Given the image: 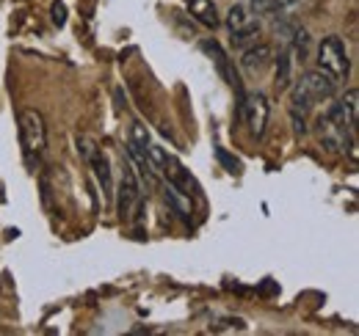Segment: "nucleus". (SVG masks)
<instances>
[{
  "label": "nucleus",
  "instance_id": "nucleus-14",
  "mask_svg": "<svg viewBox=\"0 0 359 336\" xmlns=\"http://www.w3.org/2000/svg\"><path fill=\"white\" fill-rule=\"evenodd\" d=\"M257 36H260V25H257V22H252V25H246L243 31L232 34V42L241 47V44H246V42H257Z\"/></svg>",
  "mask_w": 359,
  "mask_h": 336
},
{
  "label": "nucleus",
  "instance_id": "nucleus-16",
  "mask_svg": "<svg viewBox=\"0 0 359 336\" xmlns=\"http://www.w3.org/2000/svg\"><path fill=\"white\" fill-rule=\"evenodd\" d=\"M50 17H53V25H58V28H61V25L67 22V6H64L61 0H55V3H53V8H50Z\"/></svg>",
  "mask_w": 359,
  "mask_h": 336
},
{
  "label": "nucleus",
  "instance_id": "nucleus-9",
  "mask_svg": "<svg viewBox=\"0 0 359 336\" xmlns=\"http://www.w3.org/2000/svg\"><path fill=\"white\" fill-rule=\"evenodd\" d=\"M166 202H169V204L177 210V215L185 220V223H191V202L185 199V193H182L180 188H175L172 182L166 185Z\"/></svg>",
  "mask_w": 359,
  "mask_h": 336
},
{
  "label": "nucleus",
  "instance_id": "nucleus-6",
  "mask_svg": "<svg viewBox=\"0 0 359 336\" xmlns=\"http://www.w3.org/2000/svg\"><path fill=\"white\" fill-rule=\"evenodd\" d=\"M89 166L94 171V176H97V185L102 188V196L111 199L114 196V176H111V160H108V155L100 152V149H94V155L89 158Z\"/></svg>",
  "mask_w": 359,
  "mask_h": 336
},
{
  "label": "nucleus",
  "instance_id": "nucleus-12",
  "mask_svg": "<svg viewBox=\"0 0 359 336\" xmlns=\"http://www.w3.org/2000/svg\"><path fill=\"white\" fill-rule=\"evenodd\" d=\"M293 58H290V50H285V52H279V58H276V88H287L290 85V64Z\"/></svg>",
  "mask_w": 359,
  "mask_h": 336
},
{
  "label": "nucleus",
  "instance_id": "nucleus-3",
  "mask_svg": "<svg viewBox=\"0 0 359 336\" xmlns=\"http://www.w3.org/2000/svg\"><path fill=\"white\" fill-rule=\"evenodd\" d=\"M116 210L122 220L141 218V190H138V179H135L133 160L128 158L122 163V179H119V196H116Z\"/></svg>",
  "mask_w": 359,
  "mask_h": 336
},
{
  "label": "nucleus",
  "instance_id": "nucleus-7",
  "mask_svg": "<svg viewBox=\"0 0 359 336\" xmlns=\"http://www.w3.org/2000/svg\"><path fill=\"white\" fill-rule=\"evenodd\" d=\"M271 58H273V50H271L269 44L255 42L246 52H243L241 64H243V69H249V72H263V69L271 64Z\"/></svg>",
  "mask_w": 359,
  "mask_h": 336
},
{
  "label": "nucleus",
  "instance_id": "nucleus-4",
  "mask_svg": "<svg viewBox=\"0 0 359 336\" xmlns=\"http://www.w3.org/2000/svg\"><path fill=\"white\" fill-rule=\"evenodd\" d=\"M20 132H22V146L28 155H42L47 146V125L45 116L34 108L22 111L20 116Z\"/></svg>",
  "mask_w": 359,
  "mask_h": 336
},
{
  "label": "nucleus",
  "instance_id": "nucleus-2",
  "mask_svg": "<svg viewBox=\"0 0 359 336\" xmlns=\"http://www.w3.org/2000/svg\"><path fill=\"white\" fill-rule=\"evenodd\" d=\"M318 69H323L329 78H334L337 83L348 78L351 64H348V52L340 36H326L318 47Z\"/></svg>",
  "mask_w": 359,
  "mask_h": 336
},
{
  "label": "nucleus",
  "instance_id": "nucleus-1",
  "mask_svg": "<svg viewBox=\"0 0 359 336\" xmlns=\"http://www.w3.org/2000/svg\"><path fill=\"white\" fill-rule=\"evenodd\" d=\"M334 88H337V80L329 78L323 69L307 72L299 83L293 85V91H290V116L304 119L307 111L313 108L315 102H323V99H332L334 97Z\"/></svg>",
  "mask_w": 359,
  "mask_h": 336
},
{
  "label": "nucleus",
  "instance_id": "nucleus-13",
  "mask_svg": "<svg viewBox=\"0 0 359 336\" xmlns=\"http://www.w3.org/2000/svg\"><path fill=\"white\" fill-rule=\"evenodd\" d=\"M130 144L138 146V149H147L152 141H149V132H147V127L141 125V122H133L130 127Z\"/></svg>",
  "mask_w": 359,
  "mask_h": 336
},
{
  "label": "nucleus",
  "instance_id": "nucleus-5",
  "mask_svg": "<svg viewBox=\"0 0 359 336\" xmlns=\"http://www.w3.org/2000/svg\"><path fill=\"white\" fill-rule=\"evenodd\" d=\"M269 113L271 105L266 99V94H249L243 99V116H246V125H249V132L255 138H263L266 135V127H269Z\"/></svg>",
  "mask_w": 359,
  "mask_h": 336
},
{
  "label": "nucleus",
  "instance_id": "nucleus-10",
  "mask_svg": "<svg viewBox=\"0 0 359 336\" xmlns=\"http://www.w3.org/2000/svg\"><path fill=\"white\" fill-rule=\"evenodd\" d=\"M255 22V17L249 14V8L246 6H232L229 11H226V28L232 31V34H238V31H243L246 25H252Z\"/></svg>",
  "mask_w": 359,
  "mask_h": 336
},
{
  "label": "nucleus",
  "instance_id": "nucleus-11",
  "mask_svg": "<svg viewBox=\"0 0 359 336\" xmlns=\"http://www.w3.org/2000/svg\"><path fill=\"white\" fill-rule=\"evenodd\" d=\"M296 0H252L255 14H285Z\"/></svg>",
  "mask_w": 359,
  "mask_h": 336
},
{
  "label": "nucleus",
  "instance_id": "nucleus-8",
  "mask_svg": "<svg viewBox=\"0 0 359 336\" xmlns=\"http://www.w3.org/2000/svg\"><path fill=\"white\" fill-rule=\"evenodd\" d=\"M185 3H188L191 17H194V20H199L205 28H216V25L222 22L219 8H216V3H213V0H185Z\"/></svg>",
  "mask_w": 359,
  "mask_h": 336
},
{
  "label": "nucleus",
  "instance_id": "nucleus-15",
  "mask_svg": "<svg viewBox=\"0 0 359 336\" xmlns=\"http://www.w3.org/2000/svg\"><path fill=\"white\" fill-rule=\"evenodd\" d=\"M94 149H97V146L91 144L89 135H78V155H81V158H83L86 163H89L91 155H94Z\"/></svg>",
  "mask_w": 359,
  "mask_h": 336
}]
</instances>
